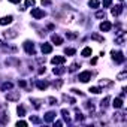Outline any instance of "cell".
Returning a JSON list of instances; mask_svg holds the SVG:
<instances>
[{
    "instance_id": "6da1fadb",
    "label": "cell",
    "mask_w": 127,
    "mask_h": 127,
    "mask_svg": "<svg viewBox=\"0 0 127 127\" xmlns=\"http://www.w3.org/2000/svg\"><path fill=\"white\" fill-rule=\"evenodd\" d=\"M78 79L81 81V82H88L90 79H91V72H82V73H79V76H78Z\"/></svg>"
},
{
    "instance_id": "7a4b0ae2",
    "label": "cell",
    "mask_w": 127,
    "mask_h": 127,
    "mask_svg": "<svg viewBox=\"0 0 127 127\" xmlns=\"http://www.w3.org/2000/svg\"><path fill=\"white\" fill-rule=\"evenodd\" d=\"M31 17H33V18H36V20H39V18H44V17H45V12L42 11V9H37V8H34V9H31Z\"/></svg>"
},
{
    "instance_id": "3957f363",
    "label": "cell",
    "mask_w": 127,
    "mask_h": 127,
    "mask_svg": "<svg viewBox=\"0 0 127 127\" xmlns=\"http://www.w3.org/2000/svg\"><path fill=\"white\" fill-rule=\"evenodd\" d=\"M24 50H25V52L27 54H34V45L31 44V42H24Z\"/></svg>"
},
{
    "instance_id": "277c9868",
    "label": "cell",
    "mask_w": 127,
    "mask_h": 127,
    "mask_svg": "<svg viewBox=\"0 0 127 127\" xmlns=\"http://www.w3.org/2000/svg\"><path fill=\"white\" fill-rule=\"evenodd\" d=\"M112 57H114V60H115L117 63H123V61H124L123 52H115V51H112Z\"/></svg>"
},
{
    "instance_id": "5b68a950",
    "label": "cell",
    "mask_w": 127,
    "mask_h": 127,
    "mask_svg": "<svg viewBox=\"0 0 127 127\" xmlns=\"http://www.w3.org/2000/svg\"><path fill=\"white\" fill-rule=\"evenodd\" d=\"M40 50H42V52H44V54H50V52L52 51V47H51L50 44H42Z\"/></svg>"
},
{
    "instance_id": "8992f818",
    "label": "cell",
    "mask_w": 127,
    "mask_h": 127,
    "mask_svg": "<svg viewBox=\"0 0 127 127\" xmlns=\"http://www.w3.org/2000/svg\"><path fill=\"white\" fill-rule=\"evenodd\" d=\"M111 27H112V24H111L109 21H103V23L100 24V30H102V31H109Z\"/></svg>"
},
{
    "instance_id": "52a82bcc",
    "label": "cell",
    "mask_w": 127,
    "mask_h": 127,
    "mask_svg": "<svg viewBox=\"0 0 127 127\" xmlns=\"http://www.w3.org/2000/svg\"><path fill=\"white\" fill-rule=\"evenodd\" d=\"M12 17L11 15H8V17H3V18H0V25H6V24H11L12 23Z\"/></svg>"
},
{
    "instance_id": "ba28073f",
    "label": "cell",
    "mask_w": 127,
    "mask_h": 127,
    "mask_svg": "<svg viewBox=\"0 0 127 127\" xmlns=\"http://www.w3.org/2000/svg\"><path fill=\"white\" fill-rule=\"evenodd\" d=\"M51 40L54 42L55 45H61V44H63V39H61L58 34H52V36H51Z\"/></svg>"
},
{
    "instance_id": "9c48e42d",
    "label": "cell",
    "mask_w": 127,
    "mask_h": 127,
    "mask_svg": "<svg viewBox=\"0 0 127 127\" xmlns=\"http://www.w3.org/2000/svg\"><path fill=\"white\" fill-rule=\"evenodd\" d=\"M51 61H52V64H63L66 61V58L64 57H54Z\"/></svg>"
},
{
    "instance_id": "30bf717a",
    "label": "cell",
    "mask_w": 127,
    "mask_h": 127,
    "mask_svg": "<svg viewBox=\"0 0 127 127\" xmlns=\"http://www.w3.org/2000/svg\"><path fill=\"white\" fill-rule=\"evenodd\" d=\"M112 105H114V108H117V109H118V108H123V99H121V97H117Z\"/></svg>"
},
{
    "instance_id": "8fae6325",
    "label": "cell",
    "mask_w": 127,
    "mask_h": 127,
    "mask_svg": "<svg viewBox=\"0 0 127 127\" xmlns=\"http://www.w3.org/2000/svg\"><path fill=\"white\" fill-rule=\"evenodd\" d=\"M54 118H55V114H54V112H48V114L45 115V121H47V123H51Z\"/></svg>"
},
{
    "instance_id": "7c38bea8",
    "label": "cell",
    "mask_w": 127,
    "mask_h": 127,
    "mask_svg": "<svg viewBox=\"0 0 127 127\" xmlns=\"http://www.w3.org/2000/svg\"><path fill=\"white\" fill-rule=\"evenodd\" d=\"M17 36H18V33L15 30H9V31L5 33V37H17Z\"/></svg>"
},
{
    "instance_id": "4fadbf2b",
    "label": "cell",
    "mask_w": 127,
    "mask_h": 127,
    "mask_svg": "<svg viewBox=\"0 0 127 127\" xmlns=\"http://www.w3.org/2000/svg\"><path fill=\"white\" fill-rule=\"evenodd\" d=\"M6 97H8V100H18V99H20V94H18V93H11V94H8Z\"/></svg>"
},
{
    "instance_id": "5bb4252c",
    "label": "cell",
    "mask_w": 127,
    "mask_h": 127,
    "mask_svg": "<svg viewBox=\"0 0 127 127\" xmlns=\"http://www.w3.org/2000/svg\"><path fill=\"white\" fill-rule=\"evenodd\" d=\"M48 87V82H42V81H37V88L39 90H45Z\"/></svg>"
},
{
    "instance_id": "9a60e30c",
    "label": "cell",
    "mask_w": 127,
    "mask_h": 127,
    "mask_svg": "<svg viewBox=\"0 0 127 127\" xmlns=\"http://www.w3.org/2000/svg\"><path fill=\"white\" fill-rule=\"evenodd\" d=\"M123 11V6L121 5H118V6H115L114 9H112V15H120V12Z\"/></svg>"
},
{
    "instance_id": "2e32d148",
    "label": "cell",
    "mask_w": 127,
    "mask_h": 127,
    "mask_svg": "<svg viewBox=\"0 0 127 127\" xmlns=\"http://www.w3.org/2000/svg\"><path fill=\"white\" fill-rule=\"evenodd\" d=\"M81 54H82L84 57H90V55H91V48H84Z\"/></svg>"
},
{
    "instance_id": "e0dca14e",
    "label": "cell",
    "mask_w": 127,
    "mask_h": 127,
    "mask_svg": "<svg viewBox=\"0 0 127 127\" xmlns=\"http://www.w3.org/2000/svg\"><path fill=\"white\" fill-rule=\"evenodd\" d=\"M17 112H18L20 117H24V115H25V109H24V106H18V108H17Z\"/></svg>"
},
{
    "instance_id": "ac0fdd59",
    "label": "cell",
    "mask_w": 127,
    "mask_h": 127,
    "mask_svg": "<svg viewBox=\"0 0 127 127\" xmlns=\"http://www.w3.org/2000/svg\"><path fill=\"white\" fill-rule=\"evenodd\" d=\"M88 5H90L93 9H96V8H99V0H90Z\"/></svg>"
},
{
    "instance_id": "d6986e66",
    "label": "cell",
    "mask_w": 127,
    "mask_h": 127,
    "mask_svg": "<svg viewBox=\"0 0 127 127\" xmlns=\"http://www.w3.org/2000/svg\"><path fill=\"white\" fill-rule=\"evenodd\" d=\"M64 72H66L64 67H57V69L54 67V73H55V75H61V73H64Z\"/></svg>"
},
{
    "instance_id": "ffe728a7",
    "label": "cell",
    "mask_w": 127,
    "mask_h": 127,
    "mask_svg": "<svg viewBox=\"0 0 127 127\" xmlns=\"http://www.w3.org/2000/svg\"><path fill=\"white\" fill-rule=\"evenodd\" d=\"M12 88V84L11 82H5L3 85H2V90H11Z\"/></svg>"
},
{
    "instance_id": "44dd1931",
    "label": "cell",
    "mask_w": 127,
    "mask_h": 127,
    "mask_svg": "<svg viewBox=\"0 0 127 127\" xmlns=\"http://www.w3.org/2000/svg\"><path fill=\"white\" fill-rule=\"evenodd\" d=\"M64 52H66L67 55H73V54H75V50H73V48H66Z\"/></svg>"
},
{
    "instance_id": "7402d4cb",
    "label": "cell",
    "mask_w": 127,
    "mask_h": 127,
    "mask_svg": "<svg viewBox=\"0 0 127 127\" xmlns=\"http://www.w3.org/2000/svg\"><path fill=\"white\" fill-rule=\"evenodd\" d=\"M90 91H91V93H94V94H99L102 90H100L99 87H91V88H90Z\"/></svg>"
},
{
    "instance_id": "603a6c76",
    "label": "cell",
    "mask_w": 127,
    "mask_h": 127,
    "mask_svg": "<svg viewBox=\"0 0 127 127\" xmlns=\"http://www.w3.org/2000/svg\"><path fill=\"white\" fill-rule=\"evenodd\" d=\"M96 17H97V18H105V17H106V14H105V12H102V11H99V12L96 14Z\"/></svg>"
},
{
    "instance_id": "cb8c5ba5",
    "label": "cell",
    "mask_w": 127,
    "mask_h": 127,
    "mask_svg": "<svg viewBox=\"0 0 127 127\" xmlns=\"http://www.w3.org/2000/svg\"><path fill=\"white\" fill-rule=\"evenodd\" d=\"M91 37H93V39H94V40H99V42H103V37H100V36H99V34H93V36H91Z\"/></svg>"
},
{
    "instance_id": "d4e9b609",
    "label": "cell",
    "mask_w": 127,
    "mask_h": 127,
    "mask_svg": "<svg viewBox=\"0 0 127 127\" xmlns=\"http://www.w3.org/2000/svg\"><path fill=\"white\" fill-rule=\"evenodd\" d=\"M48 102H50V105H57V99H54V97H48Z\"/></svg>"
},
{
    "instance_id": "484cf974",
    "label": "cell",
    "mask_w": 127,
    "mask_h": 127,
    "mask_svg": "<svg viewBox=\"0 0 127 127\" xmlns=\"http://www.w3.org/2000/svg\"><path fill=\"white\" fill-rule=\"evenodd\" d=\"M111 3H112V0H103V8L111 6Z\"/></svg>"
},
{
    "instance_id": "4316f807",
    "label": "cell",
    "mask_w": 127,
    "mask_h": 127,
    "mask_svg": "<svg viewBox=\"0 0 127 127\" xmlns=\"http://www.w3.org/2000/svg\"><path fill=\"white\" fill-rule=\"evenodd\" d=\"M76 69H78V63H73V64L70 66V69H69V70H70V72H73V70H76Z\"/></svg>"
},
{
    "instance_id": "83f0119b",
    "label": "cell",
    "mask_w": 127,
    "mask_h": 127,
    "mask_svg": "<svg viewBox=\"0 0 127 127\" xmlns=\"http://www.w3.org/2000/svg\"><path fill=\"white\" fill-rule=\"evenodd\" d=\"M61 114H63V117H64L66 120H69V112H67L66 109H63V111H61Z\"/></svg>"
},
{
    "instance_id": "f1b7e54d",
    "label": "cell",
    "mask_w": 127,
    "mask_h": 127,
    "mask_svg": "<svg viewBox=\"0 0 127 127\" xmlns=\"http://www.w3.org/2000/svg\"><path fill=\"white\" fill-rule=\"evenodd\" d=\"M34 5V0H25V6H33Z\"/></svg>"
},
{
    "instance_id": "f546056e",
    "label": "cell",
    "mask_w": 127,
    "mask_h": 127,
    "mask_svg": "<svg viewBox=\"0 0 127 127\" xmlns=\"http://www.w3.org/2000/svg\"><path fill=\"white\" fill-rule=\"evenodd\" d=\"M108 102H109V97H105V100H102V106L105 108V106L108 105Z\"/></svg>"
},
{
    "instance_id": "4dcf8cb0",
    "label": "cell",
    "mask_w": 127,
    "mask_h": 127,
    "mask_svg": "<svg viewBox=\"0 0 127 127\" xmlns=\"http://www.w3.org/2000/svg\"><path fill=\"white\" fill-rule=\"evenodd\" d=\"M17 126H18V127H20V126H21V127H24V126H27V123H25V121H18V123H17Z\"/></svg>"
},
{
    "instance_id": "1f68e13d",
    "label": "cell",
    "mask_w": 127,
    "mask_h": 127,
    "mask_svg": "<svg viewBox=\"0 0 127 127\" xmlns=\"http://www.w3.org/2000/svg\"><path fill=\"white\" fill-rule=\"evenodd\" d=\"M126 75H127L126 72H123V73H120V75H118V79H123V78H126Z\"/></svg>"
},
{
    "instance_id": "d6a6232c",
    "label": "cell",
    "mask_w": 127,
    "mask_h": 127,
    "mask_svg": "<svg viewBox=\"0 0 127 127\" xmlns=\"http://www.w3.org/2000/svg\"><path fill=\"white\" fill-rule=\"evenodd\" d=\"M100 84H102V85H109L111 82H109V81H103V79H102V81H100Z\"/></svg>"
},
{
    "instance_id": "836d02e7",
    "label": "cell",
    "mask_w": 127,
    "mask_h": 127,
    "mask_svg": "<svg viewBox=\"0 0 127 127\" xmlns=\"http://www.w3.org/2000/svg\"><path fill=\"white\" fill-rule=\"evenodd\" d=\"M31 121H33V123H39V118H37V117H31Z\"/></svg>"
},
{
    "instance_id": "e575fe53",
    "label": "cell",
    "mask_w": 127,
    "mask_h": 127,
    "mask_svg": "<svg viewBox=\"0 0 127 127\" xmlns=\"http://www.w3.org/2000/svg\"><path fill=\"white\" fill-rule=\"evenodd\" d=\"M20 87H25V81H20Z\"/></svg>"
},
{
    "instance_id": "d590c367",
    "label": "cell",
    "mask_w": 127,
    "mask_h": 127,
    "mask_svg": "<svg viewBox=\"0 0 127 127\" xmlns=\"http://www.w3.org/2000/svg\"><path fill=\"white\" fill-rule=\"evenodd\" d=\"M42 5H50V0H42Z\"/></svg>"
},
{
    "instance_id": "8d00e7d4",
    "label": "cell",
    "mask_w": 127,
    "mask_h": 127,
    "mask_svg": "<svg viewBox=\"0 0 127 127\" xmlns=\"http://www.w3.org/2000/svg\"><path fill=\"white\" fill-rule=\"evenodd\" d=\"M9 2H11V3H20L21 0H9Z\"/></svg>"
}]
</instances>
